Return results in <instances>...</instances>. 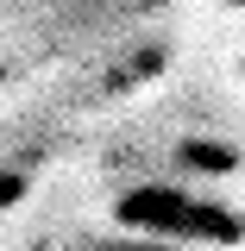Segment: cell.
<instances>
[{"label":"cell","instance_id":"obj_2","mask_svg":"<svg viewBox=\"0 0 245 251\" xmlns=\"http://www.w3.org/2000/svg\"><path fill=\"white\" fill-rule=\"evenodd\" d=\"M88 251H170V245H151V239H126V245H88Z\"/></svg>","mask_w":245,"mask_h":251},{"label":"cell","instance_id":"obj_3","mask_svg":"<svg viewBox=\"0 0 245 251\" xmlns=\"http://www.w3.org/2000/svg\"><path fill=\"white\" fill-rule=\"evenodd\" d=\"M233 6H245V0H233Z\"/></svg>","mask_w":245,"mask_h":251},{"label":"cell","instance_id":"obj_1","mask_svg":"<svg viewBox=\"0 0 245 251\" xmlns=\"http://www.w3.org/2000/svg\"><path fill=\"white\" fill-rule=\"evenodd\" d=\"M113 220L132 239H151V245H170V251H233V245H245V214L226 195L189 188V182L126 188L113 201Z\"/></svg>","mask_w":245,"mask_h":251}]
</instances>
